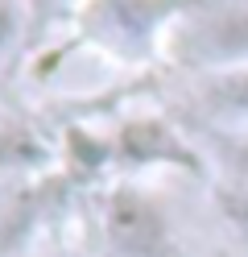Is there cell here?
Instances as JSON below:
<instances>
[{"instance_id":"obj_8","label":"cell","mask_w":248,"mask_h":257,"mask_svg":"<svg viewBox=\"0 0 248 257\" xmlns=\"http://www.w3.org/2000/svg\"><path fill=\"white\" fill-rule=\"evenodd\" d=\"M29 17H33L29 0H0V62L9 58V50L17 46V38H21Z\"/></svg>"},{"instance_id":"obj_6","label":"cell","mask_w":248,"mask_h":257,"mask_svg":"<svg viewBox=\"0 0 248 257\" xmlns=\"http://www.w3.org/2000/svg\"><path fill=\"white\" fill-rule=\"evenodd\" d=\"M198 104L223 128H248V67L203 79L198 83Z\"/></svg>"},{"instance_id":"obj_4","label":"cell","mask_w":248,"mask_h":257,"mask_svg":"<svg viewBox=\"0 0 248 257\" xmlns=\"http://www.w3.org/2000/svg\"><path fill=\"white\" fill-rule=\"evenodd\" d=\"M112 162L124 170H186L203 174V158L190 150V141L161 116H128L116 124Z\"/></svg>"},{"instance_id":"obj_1","label":"cell","mask_w":248,"mask_h":257,"mask_svg":"<svg viewBox=\"0 0 248 257\" xmlns=\"http://www.w3.org/2000/svg\"><path fill=\"white\" fill-rule=\"evenodd\" d=\"M190 0H83L79 5V34L87 46L104 50L124 67L165 54L178 17Z\"/></svg>"},{"instance_id":"obj_9","label":"cell","mask_w":248,"mask_h":257,"mask_svg":"<svg viewBox=\"0 0 248 257\" xmlns=\"http://www.w3.org/2000/svg\"><path fill=\"white\" fill-rule=\"evenodd\" d=\"M50 5H58V0H29V13H33V21H38V17H42V13H46Z\"/></svg>"},{"instance_id":"obj_5","label":"cell","mask_w":248,"mask_h":257,"mask_svg":"<svg viewBox=\"0 0 248 257\" xmlns=\"http://www.w3.org/2000/svg\"><path fill=\"white\" fill-rule=\"evenodd\" d=\"M54 162V146L29 120L0 112V174L9 179H33Z\"/></svg>"},{"instance_id":"obj_3","label":"cell","mask_w":248,"mask_h":257,"mask_svg":"<svg viewBox=\"0 0 248 257\" xmlns=\"http://www.w3.org/2000/svg\"><path fill=\"white\" fill-rule=\"evenodd\" d=\"M99 257H190L165 203L141 183H116L99 203Z\"/></svg>"},{"instance_id":"obj_2","label":"cell","mask_w":248,"mask_h":257,"mask_svg":"<svg viewBox=\"0 0 248 257\" xmlns=\"http://www.w3.org/2000/svg\"><path fill=\"white\" fill-rule=\"evenodd\" d=\"M165 58L203 79L248 67V0H190L165 42Z\"/></svg>"},{"instance_id":"obj_7","label":"cell","mask_w":248,"mask_h":257,"mask_svg":"<svg viewBox=\"0 0 248 257\" xmlns=\"http://www.w3.org/2000/svg\"><path fill=\"white\" fill-rule=\"evenodd\" d=\"M219 162H223V170H227L231 199L248 203V128H227V133H223Z\"/></svg>"}]
</instances>
